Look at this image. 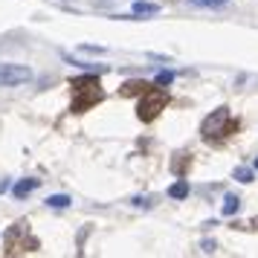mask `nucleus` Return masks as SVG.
<instances>
[{
    "instance_id": "3",
    "label": "nucleus",
    "mask_w": 258,
    "mask_h": 258,
    "mask_svg": "<svg viewBox=\"0 0 258 258\" xmlns=\"http://www.w3.org/2000/svg\"><path fill=\"white\" fill-rule=\"evenodd\" d=\"M38 249H41V241L35 238L26 218L15 221L3 235V255H29V252H38Z\"/></svg>"
},
{
    "instance_id": "20",
    "label": "nucleus",
    "mask_w": 258,
    "mask_h": 258,
    "mask_svg": "<svg viewBox=\"0 0 258 258\" xmlns=\"http://www.w3.org/2000/svg\"><path fill=\"white\" fill-rule=\"evenodd\" d=\"M255 171H258V157H255Z\"/></svg>"
},
{
    "instance_id": "18",
    "label": "nucleus",
    "mask_w": 258,
    "mask_h": 258,
    "mask_svg": "<svg viewBox=\"0 0 258 258\" xmlns=\"http://www.w3.org/2000/svg\"><path fill=\"white\" fill-rule=\"evenodd\" d=\"M191 3H198V6H223L229 0H191Z\"/></svg>"
},
{
    "instance_id": "5",
    "label": "nucleus",
    "mask_w": 258,
    "mask_h": 258,
    "mask_svg": "<svg viewBox=\"0 0 258 258\" xmlns=\"http://www.w3.org/2000/svg\"><path fill=\"white\" fill-rule=\"evenodd\" d=\"M32 79V70L24 64H0V84L3 87H15V84H24Z\"/></svg>"
},
{
    "instance_id": "17",
    "label": "nucleus",
    "mask_w": 258,
    "mask_h": 258,
    "mask_svg": "<svg viewBox=\"0 0 258 258\" xmlns=\"http://www.w3.org/2000/svg\"><path fill=\"white\" fill-rule=\"evenodd\" d=\"M215 249H218V244H215V241H203V244H200V252H206V255H212Z\"/></svg>"
},
{
    "instance_id": "8",
    "label": "nucleus",
    "mask_w": 258,
    "mask_h": 258,
    "mask_svg": "<svg viewBox=\"0 0 258 258\" xmlns=\"http://www.w3.org/2000/svg\"><path fill=\"white\" fill-rule=\"evenodd\" d=\"M38 186H41V180H35V177H26V180H18V183L12 186V195L18 200H24V198H29Z\"/></svg>"
},
{
    "instance_id": "6",
    "label": "nucleus",
    "mask_w": 258,
    "mask_h": 258,
    "mask_svg": "<svg viewBox=\"0 0 258 258\" xmlns=\"http://www.w3.org/2000/svg\"><path fill=\"white\" fill-rule=\"evenodd\" d=\"M191 165H195V154H191V151H177L174 157H171L168 168H171V174H174V177H188Z\"/></svg>"
},
{
    "instance_id": "15",
    "label": "nucleus",
    "mask_w": 258,
    "mask_h": 258,
    "mask_svg": "<svg viewBox=\"0 0 258 258\" xmlns=\"http://www.w3.org/2000/svg\"><path fill=\"white\" fill-rule=\"evenodd\" d=\"M171 82H174V73L171 70H160L157 73V79H154V84H160V87H168Z\"/></svg>"
},
{
    "instance_id": "4",
    "label": "nucleus",
    "mask_w": 258,
    "mask_h": 258,
    "mask_svg": "<svg viewBox=\"0 0 258 258\" xmlns=\"http://www.w3.org/2000/svg\"><path fill=\"white\" fill-rule=\"evenodd\" d=\"M165 107H168V93H165V87L160 84H151L145 93L140 96V105H137V119L140 122H154V119L163 113Z\"/></svg>"
},
{
    "instance_id": "12",
    "label": "nucleus",
    "mask_w": 258,
    "mask_h": 258,
    "mask_svg": "<svg viewBox=\"0 0 258 258\" xmlns=\"http://www.w3.org/2000/svg\"><path fill=\"white\" fill-rule=\"evenodd\" d=\"M232 229H238V232H258V218H249V221H232Z\"/></svg>"
},
{
    "instance_id": "7",
    "label": "nucleus",
    "mask_w": 258,
    "mask_h": 258,
    "mask_svg": "<svg viewBox=\"0 0 258 258\" xmlns=\"http://www.w3.org/2000/svg\"><path fill=\"white\" fill-rule=\"evenodd\" d=\"M151 87V82H142V79H131V82H125L122 87H119V96H125V99H131V96H142L145 90Z\"/></svg>"
},
{
    "instance_id": "13",
    "label": "nucleus",
    "mask_w": 258,
    "mask_h": 258,
    "mask_svg": "<svg viewBox=\"0 0 258 258\" xmlns=\"http://www.w3.org/2000/svg\"><path fill=\"white\" fill-rule=\"evenodd\" d=\"M47 206L49 209H67L70 206V198L67 195H52V198H47Z\"/></svg>"
},
{
    "instance_id": "16",
    "label": "nucleus",
    "mask_w": 258,
    "mask_h": 258,
    "mask_svg": "<svg viewBox=\"0 0 258 258\" xmlns=\"http://www.w3.org/2000/svg\"><path fill=\"white\" fill-rule=\"evenodd\" d=\"M154 200H157V198H151V195H145V198H134L131 203H134V206H140V209H148V206H154Z\"/></svg>"
},
{
    "instance_id": "11",
    "label": "nucleus",
    "mask_w": 258,
    "mask_h": 258,
    "mask_svg": "<svg viewBox=\"0 0 258 258\" xmlns=\"http://www.w3.org/2000/svg\"><path fill=\"white\" fill-rule=\"evenodd\" d=\"M157 12H160V9H157L154 3H145V0H137V3H134V9H131L134 18H137V15H157Z\"/></svg>"
},
{
    "instance_id": "19",
    "label": "nucleus",
    "mask_w": 258,
    "mask_h": 258,
    "mask_svg": "<svg viewBox=\"0 0 258 258\" xmlns=\"http://www.w3.org/2000/svg\"><path fill=\"white\" fill-rule=\"evenodd\" d=\"M6 188H9V183H6V180H3V183H0V195H3V191H6Z\"/></svg>"
},
{
    "instance_id": "2",
    "label": "nucleus",
    "mask_w": 258,
    "mask_h": 258,
    "mask_svg": "<svg viewBox=\"0 0 258 258\" xmlns=\"http://www.w3.org/2000/svg\"><path fill=\"white\" fill-rule=\"evenodd\" d=\"M102 102H105V87H102L99 73H84V76L70 79V110L73 113H87L96 105H102Z\"/></svg>"
},
{
    "instance_id": "1",
    "label": "nucleus",
    "mask_w": 258,
    "mask_h": 258,
    "mask_svg": "<svg viewBox=\"0 0 258 258\" xmlns=\"http://www.w3.org/2000/svg\"><path fill=\"white\" fill-rule=\"evenodd\" d=\"M238 131H241V119L235 116L226 105H221L218 110H212L209 116L200 122V140L206 145H212V148H223L232 137H238Z\"/></svg>"
},
{
    "instance_id": "9",
    "label": "nucleus",
    "mask_w": 258,
    "mask_h": 258,
    "mask_svg": "<svg viewBox=\"0 0 258 258\" xmlns=\"http://www.w3.org/2000/svg\"><path fill=\"white\" fill-rule=\"evenodd\" d=\"M238 209H241V198H238V195H226L221 212L226 215V218H232V215H238Z\"/></svg>"
},
{
    "instance_id": "10",
    "label": "nucleus",
    "mask_w": 258,
    "mask_h": 258,
    "mask_svg": "<svg viewBox=\"0 0 258 258\" xmlns=\"http://www.w3.org/2000/svg\"><path fill=\"white\" fill-rule=\"evenodd\" d=\"M168 198H174V200H186L188 198V183L183 180V177H180L174 186L168 188Z\"/></svg>"
},
{
    "instance_id": "14",
    "label": "nucleus",
    "mask_w": 258,
    "mask_h": 258,
    "mask_svg": "<svg viewBox=\"0 0 258 258\" xmlns=\"http://www.w3.org/2000/svg\"><path fill=\"white\" fill-rule=\"evenodd\" d=\"M235 180L238 183H252L255 180V171L252 168H235Z\"/></svg>"
}]
</instances>
